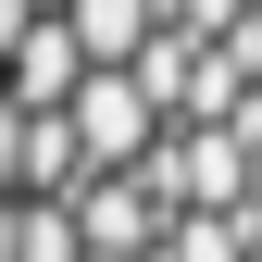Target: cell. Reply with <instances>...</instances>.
Returning <instances> with one entry per match:
<instances>
[{
    "instance_id": "cell-1",
    "label": "cell",
    "mask_w": 262,
    "mask_h": 262,
    "mask_svg": "<svg viewBox=\"0 0 262 262\" xmlns=\"http://www.w3.org/2000/svg\"><path fill=\"white\" fill-rule=\"evenodd\" d=\"M62 138H75V175H125V162L150 150V100L125 88V62L75 75V100H62Z\"/></svg>"
},
{
    "instance_id": "cell-2",
    "label": "cell",
    "mask_w": 262,
    "mask_h": 262,
    "mask_svg": "<svg viewBox=\"0 0 262 262\" xmlns=\"http://www.w3.org/2000/svg\"><path fill=\"white\" fill-rule=\"evenodd\" d=\"M62 175H75L62 113H13V100H0V187H13V200H38V187H62Z\"/></svg>"
},
{
    "instance_id": "cell-3",
    "label": "cell",
    "mask_w": 262,
    "mask_h": 262,
    "mask_svg": "<svg viewBox=\"0 0 262 262\" xmlns=\"http://www.w3.org/2000/svg\"><path fill=\"white\" fill-rule=\"evenodd\" d=\"M150 13H162V0H62V38H75V62H88V75H100V62H125V50H150Z\"/></svg>"
},
{
    "instance_id": "cell-4",
    "label": "cell",
    "mask_w": 262,
    "mask_h": 262,
    "mask_svg": "<svg viewBox=\"0 0 262 262\" xmlns=\"http://www.w3.org/2000/svg\"><path fill=\"white\" fill-rule=\"evenodd\" d=\"M0 262H75V212L13 200V212H0Z\"/></svg>"
},
{
    "instance_id": "cell-5",
    "label": "cell",
    "mask_w": 262,
    "mask_h": 262,
    "mask_svg": "<svg viewBox=\"0 0 262 262\" xmlns=\"http://www.w3.org/2000/svg\"><path fill=\"white\" fill-rule=\"evenodd\" d=\"M75 262H138V250H75Z\"/></svg>"
},
{
    "instance_id": "cell-6",
    "label": "cell",
    "mask_w": 262,
    "mask_h": 262,
    "mask_svg": "<svg viewBox=\"0 0 262 262\" xmlns=\"http://www.w3.org/2000/svg\"><path fill=\"white\" fill-rule=\"evenodd\" d=\"M13 13H62V0H13Z\"/></svg>"
}]
</instances>
